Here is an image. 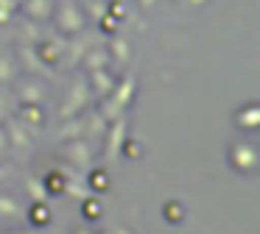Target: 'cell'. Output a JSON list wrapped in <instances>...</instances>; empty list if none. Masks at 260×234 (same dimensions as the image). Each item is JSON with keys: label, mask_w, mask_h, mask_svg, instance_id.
<instances>
[{"label": "cell", "mask_w": 260, "mask_h": 234, "mask_svg": "<svg viewBox=\"0 0 260 234\" xmlns=\"http://www.w3.org/2000/svg\"><path fill=\"white\" fill-rule=\"evenodd\" d=\"M31 220L37 223V226H45L48 220H51V212H48L45 204H37L34 209H31Z\"/></svg>", "instance_id": "6da1fadb"}, {"label": "cell", "mask_w": 260, "mask_h": 234, "mask_svg": "<svg viewBox=\"0 0 260 234\" xmlns=\"http://www.w3.org/2000/svg\"><path fill=\"white\" fill-rule=\"evenodd\" d=\"M118 234H129V231H118Z\"/></svg>", "instance_id": "5b68a950"}, {"label": "cell", "mask_w": 260, "mask_h": 234, "mask_svg": "<svg viewBox=\"0 0 260 234\" xmlns=\"http://www.w3.org/2000/svg\"><path fill=\"white\" fill-rule=\"evenodd\" d=\"M95 187H107V176H101V173H95Z\"/></svg>", "instance_id": "277c9868"}, {"label": "cell", "mask_w": 260, "mask_h": 234, "mask_svg": "<svg viewBox=\"0 0 260 234\" xmlns=\"http://www.w3.org/2000/svg\"><path fill=\"white\" fill-rule=\"evenodd\" d=\"M165 217L174 220V223H179L182 220V209H179V206H165Z\"/></svg>", "instance_id": "7a4b0ae2"}, {"label": "cell", "mask_w": 260, "mask_h": 234, "mask_svg": "<svg viewBox=\"0 0 260 234\" xmlns=\"http://www.w3.org/2000/svg\"><path fill=\"white\" fill-rule=\"evenodd\" d=\"M0 212H3V215H17V206H14L12 201L0 198Z\"/></svg>", "instance_id": "3957f363"}, {"label": "cell", "mask_w": 260, "mask_h": 234, "mask_svg": "<svg viewBox=\"0 0 260 234\" xmlns=\"http://www.w3.org/2000/svg\"><path fill=\"white\" fill-rule=\"evenodd\" d=\"M25 234H34V231H25Z\"/></svg>", "instance_id": "8992f818"}]
</instances>
